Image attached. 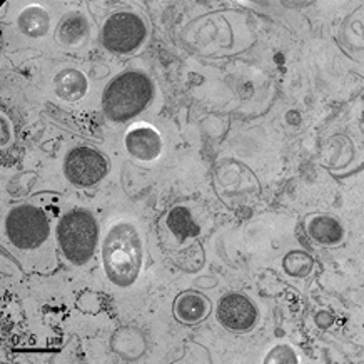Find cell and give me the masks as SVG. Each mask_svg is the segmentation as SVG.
<instances>
[{
  "instance_id": "cell-1",
  "label": "cell",
  "mask_w": 364,
  "mask_h": 364,
  "mask_svg": "<svg viewBox=\"0 0 364 364\" xmlns=\"http://www.w3.org/2000/svg\"><path fill=\"white\" fill-rule=\"evenodd\" d=\"M142 266L144 242L139 229L129 221L116 223L102 242V267L107 279L124 289L137 281Z\"/></svg>"
},
{
  "instance_id": "cell-2",
  "label": "cell",
  "mask_w": 364,
  "mask_h": 364,
  "mask_svg": "<svg viewBox=\"0 0 364 364\" xmlns=\"http://www.w3.org/2000/svg\"><path fill=\"white\" fill-rule=\"evenodd\" d=\"M154 97V84L144 72L127 70L109 82L102 95L104 114L122 124L139 116Z\"/></svg>"
},
{
  "instance_id": "cell-3",
  "label": "cell",
  "mask_w": 364,
  "mask_h": 364,
  "mask_svg": "<svg viewBox=\"0 0 364 364\" xmlns=\"http://www.w3.org/2000/svg\"><path fill=\"white\" fill-rule=\"evenodd\" d=\"M99 226L87 209H72L57 224V241L65 259L82 266L92 259L97 247Z\"/></svg>"
},
{
  "instance_id": "cell-4",
  "label": "cell",
  "mask_w": 364,
  "mask_h": 364,
  "mask_svg": "<svg viewBox=\"0 0 364 364\" xmlns=\"http://www.w3.org/2000/svg\"><path fill=\"white\" fill-rule=\"evenodd\" d=\"M6 234L17 249H37L50 234L49 218L37 205H17L6 218Z\"/></svg>"
},
{
  "instance_id": "cell-5",
  "label": "cell",
  "mask_w": 364,
  "mask_h": 364,
  "mask_svg": "<svg viewBox=\"0 0 364 364\" xmlns=\"http://www.w3.org/2000/svg\"><path fill=\"white\" fill-rule=\"evenodd\" d=\"M147 37L146 23L134 12H116L104 22L100 39L112 54L127 55L136 52Z\"/></svg>"
},
{
  "instance_id": "cell-6",
  "label": "cell",
  "mask_w": 364,
  "mask_h": 364,
  "mask_svg": "<svg viewBox=\"0 0 364 364\" xmlns=\"http://www.w3.org/2000/svg\"><path fill=\"white\" fill-rule=\"evenodd\" d=\"M109 164L102 152L89 146H77L64 159V174L75 188H92L107 176Z\"/></svg>"
},
{
  "instance_id": "cell-7",
  "label": "cell",
  "mask_w": 364,
  "mask_h": 364,
  "mask_svg": "<svg viewBox=\"0 0 364 364\" xmlns=\"http://www.w3.org/2000/svg\"><path fill=\"white\" fill-rule=\"evenodd\" d=\"M215 318L229 331L246 333L256 326L259 313L251 298L241 293H228L219 299Z\"/></svg>"
},
{
  "instance_id": "cell-8",
  "label": "cell",
  "mask_w": 364,
  "mask_h": 364,
  "mask_svg": "<svg viewBox=\"0 0 364 364\" xmlns=\"http://www.w3.org/2000/svg\"><path fill=\"white\" fill-rule=\"evenodd\" d=\"M124 142H126V151L129 152V156L137 161H156L162 152L161 134L154 127L144 126V124L129 129Z\"/></svg>"
},
{
  "instance_id": "cell-9",
  "label": "cell",
  "mask_w": 364,
  "mask_h": 364,
  "mask_svg": "<svg viewBox=\"0 0 364 364\" xmlns=\"http://www.w3.org/2000/svg\"><path fill=\"white\" fill-rule=\"evenodd\" d=\"M54 92L60 100L67 104L79 102L85 97L89 90V80L82 72L74 69V67H65L57 72L54 77Z\"/></svg>"
},
{
  "instance_id": "cell-10",
  "label": "cell",
  "mask_w": 364,
  "mask_h": 364,
  "mask_svg": "<svg viewBox=\"0 0 364 364\" xmlns=\"http://www.w3.org/2000/svg\"><path fill=\"white\" fill-rule=\"evenodd\" d=\"M210 313V301L198 291H184L174 301V314L184 324H198Z\"/></svg>"
},
{
  "instance_id": "cell-11",
  "label": "cell",
  "mask_w": 364,
  "mask_h": 364,
  "mask_svg": "<svg viewBox=\"0 0 364 364\" xmlns=\"http://www.w3.org/2000/svg\"><path fill=\"white\" fill-rule=\"evenodd\" d=\"M308 234L313 241L323 246H336L343 241L344 228L329 214H316L308 221Z\"/></svg>"
},
{
  "instance_id": "cell-12",
  "label": "cell",
  "mask_w": 364,
  "mask_h": 364,
  "mask_svg": "<svg viewBox=\"0 0 364 364\" xmlns=\"http://www.w3.org/2000/svg\"><path fill=\"white\" fill-rule=\"evenodd\" d=\"M17 26L23 36L32 37V39H41L50 31V16L44 7L28 6L18 14Z\"/></svg>"
},
{
  "instance_id": "cell-13",
  "label": "cell",
  "mask_w": 364,
  "mask_h": 364,
  "mask_svg": "<svg viewBox=\"0 0 364 364\" xmlns=\"http://www.w3.org/2000/svg\"><path fill=\"white\" fill-rule=\"evenodd\" d=\"M90 27L87 18L80 12H69L60 18L57 37L64 46H79L89 36Z\"/></svg>"
},
{
  "instance_id": "cell-14",
  "label": "cell",
  "mask_w": 364,
  "mask_h": 364,
  "mask_svg": "<svg viewBox=\"0 0 364 364\" xmlns=\"http://www.w3.org/2000/svg\"><path fill=\"white\" fill-rule=\"evenodd\" d=\"M166 224L179 242L189 241V239L199 236L200 232V228L194 221L191 210L184 205H176L174 209H171V213L167 214Z\"/></svg>"
},
{
  "instance_id": "cell-15",
  "label": "cell",
  "mask_w": 364,
  "mask_h": 364,
  "mask_svg": "<svg viewBox=\"0 0 364 364\" xmlns=\"http://www.w3.org/2000/svg\"><path fill=\"white\" fill-rule=\"evenodd\" d=\"M282 267H284L286 274L293 277H306L313 272L314 259L304 251H291L282 259Z\"/></svg>"
},
{
  "instance_id": "cell-16",
  "label": "cell",
  "mask_w": 364,
  "mask_h": 364,
  "mask_svg": "<svg viewBox=\"0 0 364 364\" xmlns=\"http://www.w3.org/2000/svg\"><path fill=\"white\" fill-rule=\"evenodd\" d=\"M264 363L267 364H296L298 363V356H296L294 349L287 344H277L267 353L264 358Z\"/></svg>"
}]
</instances>
